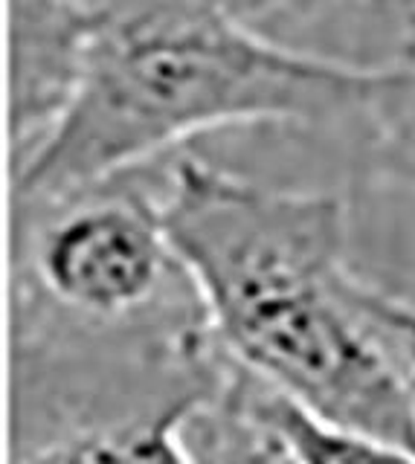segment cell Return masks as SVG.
Returning a JSON list of instances; mask_svg holds the SVG:
<instances>
[{
    "label": "cell",
    "instance_id": "6da1fadb",
    "mask_svg": "<svg viewBox=\"0 0 415 464\" xmlns=\"http://www.w3.org/2000/svg\"><path fill=\"white\" fill-rule=\"evenodd\" d=\"M163 215L212 340L303 410L415 450V302L349 261V207L180 157Z\"/></svg>",
    "mask_w": 415,
    "mask_h": 464
},
{
    "label": "cell",
    "instance_id": "7a4b0ae2",
    "mask_svg": "<svg viewBox=\"0 0 415 464\" xmlns=\"http://www.w3.org/2000/svg\"><path fill=\"white\" fill-rule=\"evenodd\" d=\"M381 76L267 38L227 0H91L73 91L15 149L12 200L140 171L207 130L363 125Z\"/></svg>",
    "mask_w": 415,
    "mask_h": 464
},
{
    "label": "cell",
    "instance_id": "3957f363",
    "mask_svg": "<svg viewBox=\"0 0 415 464\" xmlns=\"http://www.w3.org/2000/svg\"><path fill=\"white\" fill-rule=\"evenodd\" d=\"M12 340L131 348L212 343L204 299L137 171L12 200Z\"/></svg>",
    "mask_w": 415,
    "mask_h": 464
},
{
    "label": "cell",
    "instance_id": "277c9868",
    "mask_svg": "<svg viewBox=\"0 0 415 464\" xmlns=\"http://www.w3.org/2000/svg\"><path fill=\"white\" fill-rule=\"evenodd\" d=\"M224 357L200 348L12 340L9 464H192Z\"/></svg>",
    "mask_w": 415,
    "mask_h": 464
},
{
    "label": "cell",
    "instance_id": "5b68a950",
    "mask_svg": "<svg viewBox=\"0 0 415 464\" xmlns=\"http://www.w3.org/2000/svg\"><path fill=\"white\" fill-rule=\"evenodd\" d=\"M91 0H9V105L15 149L62 111L82 64Z\"/></svg>",
    "mask_w": 415,
    "mask_h": 464
},
{
    "label": "cell",
    "instance_id": "8992f818",
    "mask_svg": "<svg viewBox=\"0 0 415 464\" xmlns=\"http://www.w3.org/2000/svg\"><path fill=\"white\" fill-rule=\"evenodd\" d=\"M186 441L192 464H296L282 432L256 406L250 374L227 357L216 398L192 418Z\"/></svg>",
    "mask_w": 415,
    "mask_h": 464
},
{
    "label": "cell",
    "instance_id": "52a82bcc",
    "mask_svg": "<svg viewBox=\"0 0 415 464\" xmlns=\"http://www.w3.org/2000/svg\"><path fill=\"white\" fill-rule=\"evenodd\" d=\"M401 50L366 113L369 166L378 178L415 192V0H401Z\"/></svg>",
    "mask_w": 415,
    "mask_h": 464
},
{
    "label": "cell",
    "instance_id": "ba28073f",
    "mask_svg": "<svg viewBox=\"0 0 415 464\" xmlns=\"http://www.w3.org/2000/svg\"><path fill=\"white\" fill-rule=\"evenodd\" d=\"M250 389L262 415L288 441L296 464H415V450L361 430L332 424V420L303 410L253 374Z\"/></svg>",
    "mask_w": 415,
    "mask_h": 464
},
{
    "label": "cell",
    "instance_id": "9c48e42d",
    "mask_svg": "<svg viewBox=\"0 0 415 464\" xmlns=\"http://www.w3.org/2000/svg\"><path fill=\"white\" fill-rule=\"evenodd\" d=\"M328 4V0H265V6L259 9V14H256V24L265 21V18H274V14L279 12H294V14H305L311 9H317Z\"/></svg>",
    "mask_w": 415,
    "mask_h": 464
},
{
    "label": "cell",
    "instance_id": "30bf717a",
    "mask_svg": "<svg viewBox=\"0 0 415 464\" xmlns=\"http://www.w3.org/2000/svg\"><path fill=\"white\" fill-rule=\"evenodd\" d=\"M230 6H236L241 14H247L250 21H256V14H259V9L265 6V0H227Z\"/></svg>",
    "mask_w": 415,
    "mask_h": 464
},
{
    "label": "cell",
    "instance_id": "8fae6325",
    "mask_svg": "<svg viewBox=\"0 0 415 464\" xmlns=\"http://www.w3.org/2000/svg\"><path fill=\"white\" fill-rule=\"evenodd\" d=\"M386 4H392V6H395V4H401V0H386Z\"/></svg>",
    "mask_w": 415,
    "mask_h": 464
}]
</instances>
